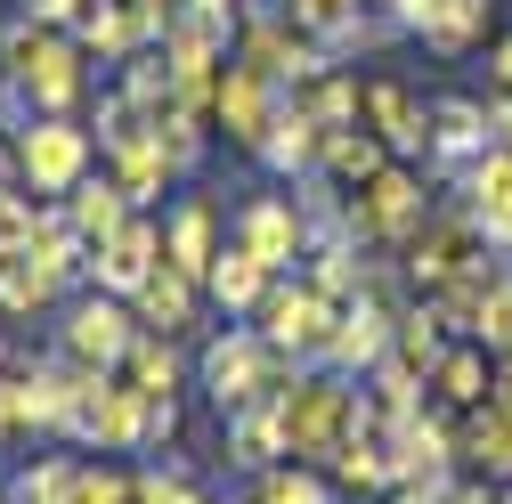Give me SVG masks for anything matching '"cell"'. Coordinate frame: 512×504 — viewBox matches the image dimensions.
Instances as JSON below:
<instances>
[{
	"mask_svg": "<svg viewBox=\"0 0 512 504\" xmlns=\"http://www.w3.org/2000/svg\"><path fill=\"white\" fill-rule=\"evenodd\" d=\"M301 374H309V366H293L285 350H269L261 326H228V334H212L204 358H196V391H204L220 415H244V407H261V399L293 391Z\"/></svg>",
	"mask_w": 512,
	"mask_h": 504,
	"instance_id": "2",
	"label": "cell"
},
{
	"mask_svg": "<svg viewBox=\"0 0 512 504\" xmlns=\"http://www.w3.org/2000/svg\"><path fill=\"white\" fill-rule=\"evenodd\" d=\"M252 326H261V342H269V350H285L293 366H326L334 326H342V301H326L309 277H277V285H269V301L252 309Z\"/></svg>",
	"mask_w": 512,
	"mask_h": 504,
	"instance_id": "6",
	"label": "cell"
},
{
	"mask_svg": "<svg viewBox=\"0 0 512 504\" xmlns=\"http://www.w3.org/2000/svg\"><path fill=\"white\" fill-rule=\"evenodd\" d=\"M423 220H431L423 163H399V155H391L366 187H350V244H366V252H399Z\"/></svg>",
	"mask_w": 512,
	"mask_h": 504,
	"instance_id": "5",
	"label": "cell"
},
{
	"mask_svg": "<svg viewBox=\"0 0 512 504\" xmlns=\"http://www.w3.org/2000/svg\"><path fill=\"white\" fill-rule=\"evenodd\" d=\"M57 285L33 269V261H0V318H33V309H49Z\"/></svg>",
	"mask_w": 512,
	"mask_h": 504,
	"instance_id": "31",
	"label": "cell"
},
{
	"mask_svg": "<svg viewBox=\"0 0 512 504\" xmlns=\"http://www.w3.org/2000/svg\"><path fill=\"white\" fill-rule=\"evenodd\" d=\"M456 196H464V212L480 220L488 252H512V147H488V155L456 179Z\"/></svg>",
	"mask_w": 512,
	"mask_h": 504,
	"instance_id": "18",
	"label": "cell"
},
{
	"mask_svg": "<svg viewBox=\"0 0 512 504\" xmlns=\"http://www.w3.org/2000/svg\"><path fill=\"white\" fill-rule=\"evenodd\" d=\"M488 90H496V98H512V33L488 49Z\"/></svg>",
	"mask_w": 512,
	"mask_h": 504,
	"instance_id": "36",
	"label": "cell"
},
{
	"mask_svg": "<svg viewBox=\"0 0 512 504\" xmlns=\"http://www.w3.org/2000/svg\"><path fill=\"white\" fill-rule=\"evenodd\" d=\"M74 439L82 448H106V456H139L147 448V391H131L122 374H106V383L90 391V407L74 415Z\"/></svg>",
	"mask_w": 512,
	"mask_h": 504,
	"instance_id": "15",
	"label": "cell"
},
{
	"mask_svg": "<svg viewBox=\"0 0 512 504\" xmlns=\"http://www.w3.org/2000/svg\"><path fill=\"white\" fill-rule=\"evenodd\" d=\"M131 504H204V488H196V480H179V472H155V464H147Z\"/></svg>",
	"mask_w": 512,
	"mask_h": 504,
	"instance_id": "35",
	"label": "cell"
},
{
	"mask_svg": "<svg viewBox=\"0 0 512 504\" xmlns=\"http://www.w3.org/2000/svg\"><path fill=\"white\" fill-rule=\"evenodd\" d=\"M366 131L391 147L399 163H423V147H431V106H423L399 74H374V82H366Z\"/></svg>",
	"mask_w": 512,
	"mask_h": 504,
	"instance_id": "16",
	"label": "cell"
},
{
	"mask_svg": "<svg viewBox=\"0 0 512 504\" xmlns=\"http://www.w3.org/2000/svg\"><path fill=\"white\" fill-rule=\"evenodd\" d=\"M244 504H252V496H244Z\"/></svg>",
	"mask_w": 512,
	"mask_h": 504,
	"instance_id": "43",
	"label": "cell"
},
{
	"mask_svg": "<svg viewBox=\"0 0 512 504\" xmlns=\"http://www.w3.org/2000/svg\"><path fill=\"white\" fill-rule=\"evenodd\" d=\"M277 9H285V17H293L309 41H334V33H342L358 9H382V0H277Z\"/></svg>",
	"mask_w": 512,
	"mask_h": 504,
	"instance_id": "33",
	"label": "cell"
},
{
	"mask_svg": "<svg viewBox=\"0 0 512 504\" xmlns=\"http://www.w3.org/2000/svg\"><path fill=\"white\" fill-rule=\"evenodd\" d=\"M399 17L431 57H464L488 33V0H399Z\"/></svg>",
	"mask_w": 512,
	"mask_h": 504,
	"instance_id": "19",
	"label": "cell"
},
{
	"mask_svg": "<svg viewBox=\"0 0 512 504\" xmlns=\"http://www.w3.org/2000/svg\"><path fill=\"white\" fill-rule=\"evenodd\" d=\"M496 350H480V342H447V358L431 366V399L447 407V415H472L488 391H496V366H488Z\"/></svg>",
	"mask_w": 512,
	"mask_h": 504,
	"instance_id": "22",
	"label": "cell"
},
{
	"mask_svg": "<svg viewBox=\"0 0 512 504\" xmlns=\"http://www.w3.org/2000/svg\"><path fill=\"white\" fill-rule=\"evenodd\" d=\"M252 504H334V480L317 472V464H269V472H252Z\"/></svg>",
	"mask_w": 512,
	"mask_h": 504,
	"instance_id": "29",
	"label": "cell"
},
{
	"mask_svg": "<svg viewBox=\"0 0 512 504\" xmlns=\"http://www.w3.org/2000/svg\"><path fill=\"white\" fill-rule=\"evenodd\" d=\"M131 342H139V309L122 301V293H98V285H82L66 301V318H57V350L82 358V366H98V374H122Z\"/></svg>",
	"mask_w": 512,
	"mask_h": 504,
	"instance_id": "7",
	"label": "cell"
},
{
	"mask_svg": "<svg viewBox=\"0 0 512 504\" xmlns=\"http://www.w3.org/2000/svg\"><path fill=\"white\" fill-rule=\"evenodd\" d=\"M399 318H407L399 285H391V277H374L358 301H342V326H334L326 366H334V374H374L382 358H391V342H399Z\"/></svg>",
	"mask_w": 512,
	"mask_h": 504,
	"instance_id": "9",
	"label": "cell"
},
{
	"mask_svg": "<svg viewBox=\"0 0 512 504\" xmlns=\"http://www.w3.org/2000/svg\"><path fill=\"white\" fill-rule=\"evenodd\" d=\"M382 9H399V0H382Z\"/></svg>",
	"mask_w": 512,
	"mask_h": 504,
	"instance_id": "41",
	"label": "cell"
},
{
	"mask_svg": "<svg viewBox=\"0 0 512 504\" xmlns=\"http://www.w3.org/2000/svg\"><path fill=\"white\" fill-rule=\"evenodd\" d=\"M9 196H17V179H0V204H9Z\"/></svg>",
	"mask_w": 512,
	"mask_h": 504,
	"instance_id": "38",
	"label": "cell"
},
{
	"mask_svg": "<svg viewBox=\"0 0 512 504\" xmlns=\"http://www.w3.org/2000/svg\"><path fill=\"white\" fill-rule=\"evenodd\" d=\"M391 358H399V366H415L423 383H431V366L447 358V318H439L431 301H407V318H399V342H391Z\"/></svg>",
	"mask_w": 512,
	"mask_h": 504,
	"instance_id": "28",
	"label": "cell"
},
{
	"mask_svg": "<svg viewBox=\"0 0 512 504\" xmlns=\"http://www.w3.org/2000/svg\"><path fill=\"white\" fill-rule=\"evenodd\" d=\"M382 163H391V147H382L366 122H350V131H326V163H317V171H326L334 187H366Z\"/></svg>",
	"mask_w": 512,
	"mask_h": 504,
	"instance_id": "27",
	"label": "cell"
},
{
	"mask_svg": "<svg viewBox=\"0 0 512 504\" xmlns=\"http://www.w3.org/2000/svg\"><path fill=\"white\" fill-rule=\"evenodd\" d=\"M496 504H512V480H504V488H496Z\"/></svg>",
	"mask_w": 512,
	"mask_h": 504,
	"instance_id": "39",
	"label": "cell"
},
{
	"mask_svg": "<svg viewBox=\"0 0 512 504\" xmlns=\"http://www.w3.org/2000/svg\"><path fill=\"white\" fill-rule=\"evenodd\" d=\"M0 504H9V488H0Z\"/></svg>",
	"mask_w": 512,
	"mask_h": 504,
	"instance_id": "42",
	"label": "cell"
},
{
	"mask_svg": "<svg viewBox=\"0 0 512 504\" xmlns=\"http://www.w3.org/2000/svg\"><path fill=\"white\" fill-rule=\"evenodd\" d=\"M285 98H293V90H285L277 74L228 57V66H220V90H212V131H220L228 147H244V155H261L269 131H277V114H285Z\"/></svg>",
	"mask_w": 512,
	"mask_h": 504,
	"instance_id": "8",
	"label": "cell"
},
{
	"mask_svg": "<svg viewBox=\"0 0 512 504\" xmlns=\"http://www.w3.org/2000/svg\"><path fill=\"white\" fill-rule=\"evenodd\" d=\"M9 171L25 196H74V187L98 171V131H82L74 114H25V131L9 139Z\"/></svg>",
	"mask_w": 512,
	"mask_h": 504,
	"instance_id": "3",
	"label": "cell"
},
{
	"mask_svg": "<svg viewBox=\"0 0 512 504\" xmlns=\"http://www.w3.org/2000/svg\"><path fill=\"white\" fill-rule=\"evenodd\" d=\"M358 407H366V391L350 383V374L309 366L301 383L285 391V448H293V464H317V472H326L334 448L350 439V423H358Z\"/></svg>",
	"mask_w": 512,
	"mask_h": 504,
	"instance_id": "4",
	"label": "cell"
},
{
	"mask_svg": "<svg viewBox=\"0 0 512 504\" xmlns=\"http://www.w3.org/2000/svg\"><path fill=\"white\" fill-rule=\"evenodd\" d=\"M228 236L261 261L269 277H293V261H309V220H301V196H244L228 212Z\"/></svg>",
	"mask_w": 512,
	"mask_h": 504,
	"instance_id": "10",
	"label": "cell"
},
{
	"mask_svg": "<svg viewBox=\"0 0 512 504\" xmlns=\"http://www.w3.org/2000/svg\"><path fill=\"white\" fill-rule=\"evenodd\" d=\"M228 252V228H220V196L212 187H187V196L163 212V261L179 269V277H212V261Z\"/></svg>",
	"mask_w": 512,
	"mask_h": 504,
	"instance_id": "12",
	"label": "cell"
},
{
	"mask_svg": "<svg viewBox=\"0 0 512 504\" xmlns=\"http://www.w3.org/2000/svg\"><path fill=\"white\" fill-rule=\"evenodd\" d=\"M155 269H163V220H155V212H131V220L90 252V285H98V293H122V301H131Z\"/></svg>",
	"mask_w": 512,
	"mask_h": 504,
	"instance_id": "13",
	"label": "cell"
},
{
	"mask_svg": "<svg viewBox=\"0 0 512 504\" xmlns=\"http://www.w3.org/2000/svg\"><path fill=\"white\" fill-rule=\"evenodd\" d=\"M122 383H131V391H147V399H179V383H187V358H179V342L139 326L131 358H122Z\"/></svg>",
	"mask_w": 512,
	"mask_h": 504,
	"instance_id": "26",
	"label": "cell"
},
{
	"mask_svg": "<svg viewBox=\"0 0 512 504\" xmlns=\"http://www.w3.org/2000/svg\"><path fill=\"white\" fill-rule=\"evenodd\" d=\"M228 456H236L244 472H269V464L293 456V448H285V391L261 399V407H244V415H228Z\"/></svg>",
	"mask_w": 512,
	"mask_h": 504,
	"instance_id": "24",
	"label": "cell"
},
{
	"mask_svg": "<svg viewBox=\"0 0 512 504\" xmlns=\"http://www.w3.org/2000/svg\"><path fill=\"white\" fill-rule=\"evenodd\" d=\"M0 74H9V98L25 114H74L90 98V49L66 25L9 17L0 25Z\"/></svg>",
	"mask_w": 512,
	"mask_h": 504,
	"instance_id": "1",
	"label": "cell"
},
{
	"mask_svg": "<svg viewBox=\"0 0 512 504\" xmlns=\"http://www.w3.org/2000/svg\"><path fill=\"white\" fill-rule=\"evenodd\" d=\"M57 204H66V220H74V236H82L90 252H98V244H106L122 220L139 212L131 196H122V179H114V171H90V179L74 187V196H57Z\"/></svg>",
	"mask_w": 512,
	"mask_h": 504,
	"instance_id": "23",
	"label": "cell"
},
{
	"mask_svg": "<svg viewBox=\"0 0 512 504\" xmlns=\"http://www.w3.org/2000/svg\"><path fill=\"white\" fill-rule=\"evenodd\" d=\"M98 163L122 179V196H131L139 212H155V204L171 196V179H179L171 147L155 139V122H147V131H131V139H106V147H98Z\"/></svg>",
	"mask_w": 512,
	"mask_h": 504,
	"instance_id": "17",
	"label": "cell"
},
{
	"mask_svg": "<svg viewBox=\"0 0 512 504\" xmlns=\"http://www.w3.org/2000/svg\"><path fill=\"white\" fill-rule=\"evenodd\" d=\"M261 163H269L277 179H309L317 163H326V122H317L301 98H285V114H277V131H269Z\"/></svg>",
	"mask_w": 512,
	"mask_h": 504,
	"instance_id": "21",
	"label": "cell"
},
{
	"mask_svg": "<svg viewBox=\"0 0 512 504\" xmlns=\"http://www.w3.org/2000/svg\"><path fill=\"white\" fill-rule=\"evenodd\" d=\"M33 391H25V374H0V448H17V439H33Z\"/></svg>",
	"mask_w": 512,
	"mask_h": 504,
	"instance_id": "34",
	"label": "cell"
},
{
	"mask_svg": "<svg viewBox=\"0 0 512 504\" xmlns=\"http://www.w3.org/2000/svg\"><path fill=\"white\" fill-rule=\"evenodd\" d=\"M74 480H82L74 456H33V464L9 480V504H74Z\"/></svg>",
	"mask_w": 512,
	"mask_h": 504,
	"instance_id": "30",
	"label": "cell"
},
{
	"mask_svg": "<svg viewBox=\"0 0 512 504\" xmlns=\"http://www.w3.org/2000/svg\"><path fill=\"white\" fill-rule=\"evenodd\" d=\"M382 504H439V488H382Z\"/></svg>",
	"mask_w": 512,
	"mask_h": 504,
	"instance_id": "37",
	"label": "cell"
},
{
	"mask_svg": "<svg viewBox=\"0 0 512 504\" xmlns=\"http://www.w3.org/2000/svg\"><path fill=\"white\" fill-rule=\"evenodd\" d=\"M488 147H496L488 98H431V147H423V163H431L439 179H464Z\"/></svg>",
	"mask_w": 512,
	"mask_h": 504,
	"instance_id": "14",
	"label": "cell"
},
{
	"mask_svg": "<svg viewBox=\"0 0 512 504\" xmlns=\"http://www.w3.org/2000/svg\"><path fill=\"white\" fill-rule=\"evenodd\" d=\"M269 285H277V277H269L261 261H252V252H244L236 236H228V252H220V261H212V277H204V293L228 309V318H252V309L269 301Z\"/></svg>",
	"mask_w": 512,
	"mask_h": 504,
	"instance_id": "25",
	"label": "cell"
},
{
	"mask_svg": "<svg viewBox=\"0 0 512 504\" xmlns=\"http://www.w3.org/2000/svg\"><path fill=\"white\" fill-rule=\"evenodd\" d=\"M0 98H9V74H0Z\"/></svg>",
	"mask_w": 512,
	"mask_h": 504,
	"instance_id": "40",
	"label": "cell"
},
{
	"mask_svg": "<svg viewBox=\"0 0 512 504\" xmlns=\"http://www.w3.org/2000/svg\"><path fill=\"white\" fill-rule=\"evenodd\" d=\"M472 342H480V350H496V358H512V269H496V277H488V301H480Z\"/></svg>",
	"mask_w": 512,
	"mask_h": 504,
	"instance_id": "32",
	"label": "cell"
},
{
	"mask_svg": "<svg viewBox=\"0 0 512 504\" xmlns=\"http://www.w3.org/2000/svg\"><path fill=\"white\" fill-rule=\"evenodd\" d=\"M399 261H407V277H415L423 293H439L447 277H464L472 261H488V236H480V220L456 204V212H431V220L399 244Z\"/></svg>",
	"mask_w": 512,
	"mask_h": 504,
	"instance_id": "11",
	"label": "cell"
},
{
	"mask_svg": "<svg viewBox=\"0 0 512 504\" xmlns=\"http://www.w3.org/2000/svg\"><path fill=\"white\" fill-rule=\"evenodd\" d=\"M131 309H139V326H147V334H171V342H179L187 326H196V309H204V285H196V277H179V269L163 261V269L131 293Z\"/></svg>",
	"mask_w": 512,
	"mask_h": 504,
	"instance_id": "20",
	"label": "cell"
}]
</instances>
